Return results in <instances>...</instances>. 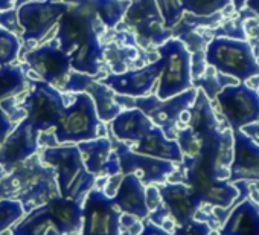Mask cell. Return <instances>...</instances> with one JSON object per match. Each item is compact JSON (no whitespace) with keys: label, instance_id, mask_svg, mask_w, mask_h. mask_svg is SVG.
<instances>
[{"label":"cell","instance_id":"cell-14","mask_svg":"<svg viewBox=\"0 0 259 235\" xmlns=\"http://www.w3.org/2000/svg\"><path fill=\"white\" fill-rule=\"evenodd\" d=\"M25 63L41 81L51 86H63L70 72V55L63 52L57 40L49 42L25 55Z\"/></svg>","mask_w":259,"mask_h":235},{"label":"cell","instance_id":"cell-17","mask_svg":"<svg viewBox=\"0 0 259 235\" xmlns=\"http://www.w3.org/2000/svg\"><path fill=\"white\" fill-rule=\"evenodd\" d=\"M38 136L40 133L28 123L26 118H23L0 145V168L8 174L14 167L37 154L40 148Z\"/></svg>","mask_w":259,"mask_h":235},{"label":"cell","instance_id":"cell-31","mask_svg":"<svg viewBox=\"0 0 259 235\" xmlns=\"http://www.w3.org/2000/svg\"><path fill=\"white\" fill-rule=\"evenodd\" d=\"M20 40L16 34L0 28V66H8L19 58Z\"/></svg>","mask_w":259,"mask_h":235},{"label":"cell","instance_id":"cell-43","mask_svg":"<svg viewBox=\"0 0 259 235\" xmlns=\"http://www.w3.org/2000/svg\"><path fill=\"white\" fill-rule=\"evenodd\" d=\"M241 130H242V133L245 136H248L253 142H256L259 145V123L257 121L256 123H251L248 126H244Z\"/></svg>","mask_w":259,"mask_h":235},{"label":"cell","instance_id":"cell-15","mask_svg":"<svg viewBox=\"0 0 259 235\" xmlns=\"http://www.w3.org/2000/svg\"><path fill=\"white\" fill-rule=\"evenodd\" d=\"M67 81L61 86L63 92H72V93H87L96 108V114L101 123H111L114 118L122 111V108L114 102V92L102 84L101 81H96L95 76L79 73V72H69Z\"/></svg>","mask_w":259,"mask_h":235},{"label":"cell","instance_id":"cell-18","mask_svg":"<svg viewBox=\"0 0 259 235\" xmlns=\"http://www.w3.org/2000/svg\"><path fill=\"white\" fill-rule=\"evenodd\" d=\"M159 188L163 205L168 208L171 218L177 226L194 220L195 212L201 208L200 200L192 192L191 186L185 183H162Z\"/></svg>","mask_w":259,"mask_h":235},{"label":"cell","instance_id":"cell-44","mask_svg":"<svg viewBox=\"0 0 259 235\" xmlns=\"http://www.w3.org/2000/svg\"><path fill=\"white\" fill-rule=\"evenodd\" d=\"M49 2H64L67 5H84V4H89L92 0H49Z\"/></svg>","mask_w":259,"mask_h":235},{"label":"cell","instance_id":"cell-42","mask_svg":"<svg viewBox=\"0 0 259 235\" xmlns=\"http://www.w3.org/2000/svg\"><path fill=\"white\" fill-rule=\"evenodd\" d=\"M139 235H172L169 232H166L165 229H162L160 226L151 223L150 220L144 223V227H142V232Z\"/></svg>","mask_w":259,"mask_h":235},{"label":"cell","instance_id":"cell-35","mask_svg":"<svg viewBox=\"0 0 259 235\" xmlns=\"http://www.w3.org/2000/svg\"><path fill=\"white\" fill-rule=\"evenodd\" d=\"M212 227L206 221L200 220H191L186 224L177 226L174 230V235H210Z\"/></svg>","mask_w":259,"mask_h":235},{"label":"cell","instance_id":"cell-2","mask_svg":"<svg viewBox=\"0 0 259 235\" xmlns=\"http://www.w3.org/2000/svg\"><path fill=\"white\" fill-rule=\"evenodd\" d=\"M40 159L43 164L54 168L58 194L82 205L89 191L95 188L96 176L85 170L78 147H48L43 150Z\"/></svg>","mask_w":259,"mask_h":235},{"label":"cell","instance_id":"cell-5","mask_svg":"<svg viewBox=\"0 0 259 235\" xmlns=\"http://www.w3.org/2000/svg\"><path fill=\"white\" fill-rule=\"evenodd\" d=\"M157 54L165 58L157 89L159 99H168L192 87L191 55L180 40H168L157 48Z\"/></svg>","mask_w":259,"mask_h":235},{"label":"cell","instance_id":"cell-4","mask_svg":"<svg viewBox=\"0 0 259 235\" xmlns=\"http://www.w3.org/2000/svg\"><path fill=\"white\" fill-rule=\"evenodd\" d=\"M31 81V92L23 99L20 107L26 111L28 123L38 132L55 129L66 108L64 96L58 89L45 81Z\"/></svg>","mask_w":259,"mask_h":235},{"label":"cell","instance_id":"cell-29","mask_svg":"<svg viewBox=\"0 0 259 235\" xmlns=\"http://www.w3.org/2000/svg\"><path fill=\"white\" fill-rule=\"evenodd\" d=\"M13 235H46L49 229H55L43 205L28 212V215L16 226L10 227Z\"/></svg>","mask_w":259,"mask_h":235},{"label":"cell","instance_id":"cell-3","mask_svg":"<svg viewBox=\"0 0 259 235\" xmlns=\"http://www.w3.org/2000/svg\"><path fill=\"white\" fill-rule=\"evenodd\" d=\"M104 132L92 98L87 93H73L72 104L66 105L54 129V136L58 144L64 145L104 138Z\"/></svg>","mask_w":259,"mask_h":235},{"label":"cell","instance_id":"cell-1","mask_svg":"<svg viewBox=\"0 0 259 235\" xmlns=\"http://www.w3.org/2000/svg\"><path fill=\"white\" fill-rule=\"evenodd\" d=\"M55 195H60L55 171L43 164L37 154L14 167L8 176L0 180V199L20 202L26 214Z\"/></svg>","mask_w":259,"mask_h":235},{"label":"cell","instance_id":"cell-6","mask_svg":"<svg viewBox=\"0 0 259 235\" xmlns=\"http://www.w3.org/2000/svg\"><path fill=\"white\" fill-rule=\"evenodd\" d=\"M123 26L133 31L136 42L144 48L162 46L172 37V31L163 26L156 0H130Z\"/></svg>","mask_w":259,"mask_h":235},{"label":"cell","instance_id":"cell-9","mask_svg":"<svg viewBox=\"0 0 259 235\" xmlns=\"http://www.w3.org/2000/svg\"><path fill=\"white\" fill-rule=\"evenodd\" d=\"M114 153L117 154L120 174H136L141 182L148 186L153 183H165V180L176 171V164L145 154H139L130 148L128 144L117 141L114 136L110 139Z\"/></svg>","mask_w":259,"mask_h":235},{"label":"cell","instance_id":"cell-8","mask_svg":"<svg viewBox=\"0 0 259 235\" xmlns=\"http://www.w3.org/2000/svg\"><path fill=\"white\" fill-rule=\"evenodd\" d=\"M206 63L215 70L235 76L236 80H247L259 73L250 48L245 43H238L226 38L213 40L206 52Z\"/></svg>","mask_w":259,"mask_h":235},{"label":"cell","instance_id":"cell-39","mask_svg":"<svg viewBox=\"0 0 259 235\" xmlns=\"http://www.w3.org/2000/svg\"><path fill=\"white\" fill-rule=\"evenodd\" d=\"M14 123L10 120V116L2 110L0 107V145L4 144V141L8 138V135L14 130Z\"/></svg>","mask_w":259,"mask_h":235},{"label":"cell","instance_id":"cell-41","mask_svg":"<svg viewBox=\"0 0 259 235\" xmlns=\"http://www.w3.org/2000/svg\"><path fill=\"white\" fill-rule=\"evenodd\" d=\"M122 177H123V174H116V176H111V177L107 179V185H105V189H104V194H105L107 197L111 199V197L114 195V192H116V189H117V186H119Z\"/></svg>","mask_w":259,"mask_h":235},{"label":"cell","instance_id":"cell-16","mask_svg":"<svg viewBox=\"0 0 259 235\" xmlns=\"http://www.w3.org/2000/svg\"><path fill=\"white\" fill-rule=\"evenodd\" d=\"M96 13L93 4L70 5V8L58 20V32L55 40L63 52L72 54L73 49L90 34L95 32L93 23L96 20Z\"/></svg>","mask_w":259,"mask_h":235},{"label":"cell","instance_id":"cell-33","mask_svg":"<svg viewBox=\"0 0 259 235\" xmlns=\"http://www.w3.org/2000/svg\"><path fill=\"white\" fill-rule=\"evenodd\" d=\"M156 4L163 19L165 29H172L174 26H177L183 16L180 0H156Z\"/></svg>","mask_w":259,"mask_h":235},{"label":"cell","instance_id":"cell-11","mask_svg":"<svg viewBox=\"0 0 259 235\" xmlns=\"http://www.w3.org/2000/svg\"><path fill=\"white\" fill-rule=\"evenodd\" d=\"M122 212L102 189H90L82 202V226L79 235H120Z\"/></svg>","mask_w":259,"mask_h":235},{"label":"cell","instance_id":"cell-20","mask_svg":"<svg viewBox=\"0 0 259 235\" xmlns=\"http://www.w3.org/2000/svg\"><path fill=\"white\" fill-rule=\"evenodd\" d=\"M145 188L136 174H125L111 200L120 212L145 220L150 215L145 203Z\"/></svg>","mask_w":259,"mask_h":235},{"label":"cell","instance_id":"cell-48","mask_svg":"<svg viewBox=\"0 0 259 235\" xmlns=\"http://www.w3.org/2000/svg\"><path fill=\"white\" fill-rule=\"evenodd\" d=\"M210 235H218V232H213V230H212V232H210Z\"/></svg>","mask_w":259,"mask_h":235},{"label":"cell","instance_id":"cell-26","mask_svg":"<svg viewBox=\"0 0 259 235\" xmlns=\"http://www.w3.org/2000/svg\"><path fill=\"white\" fill-rule=\"evenodd\" d=\"M76 147L82 156V162H84L85 170L96 177L98 176L102 177L104 171H105L107 161L111 154V148H113L111 141L104 136V138H96L92 141L78 142Z\"/></svg>","mask_w":259,"mask_h":235},{"label":"cell","instance_id":"cell-23","mask_svg":"<svg viewBox=\"0 0 259 235\" xmlns=\"http://www.w3.org/2000/svg\"><path fill=\"white\" fill-rule=\"evenodd\" d=\"M133 151L163 161H169L172 164H182L183 153L177 144V141L168 139L159 127H153L148 130L136 144L130 145Z\"/></svg>","mask_w":259,"mask_h":235},{"label":"cell","instance_id":"cell-22","mask_svg":"<svg viewBox=\"0 0 259 235\" xmlns=\"http://www.w3.org/2000/svg\"><path fill=\"white\" fill-rule=\"evenodd\" d=\"M153 127L154 124L144 111L139 108H128L122 110L111 121L110 133H113L117 141L133 145Z\"/></svg>","mask_w":259,"mask_h":235},{"label":"cell","instance_id":"cell-36","mask_svg":"<svg viewBox=\"0 0 259 235\" xmlns=\"http://www.w3.org/2000/svg\"><path fill=\"white\" fill-rule=\"evenodd\" d=\"M142 227L144 224L135 215H130V214L120 215V220H119L120 235H139L142 232Z\"/></svg>","mask_w":259,"mask_h":235},{"label":"cell","instance_id":"cell-24","mask_svg":"<svg viewBox=\"0 0 259 235\" xmlns=\"http://www.w3.org/2000/svg\"><path fill=\"white\" fill-rule=\"evenodd\" d=\"M102 55L104 45L99 42L96 32H90L70 54V69L79 73L95 76V80H98L99 76H102L99 73Z\"/></svg>","mask_w":259,"mask_h":235},{"label":"cell","instance_id":"cell-34","mask_svg":"<svg viewBox=\"0 0 259 235\" xmlns=\"http://www.w3.org/2000/svg\"><path fill=\"white\" fill-rule=\"evenodd\" d=\"M180 4L183 11L204 17L221 10L227 4V0H180Z\"/></svg>","mask_w":259,"mask_h":235},{"label":"cell","instance_id":"cell-28","mask_svg":"<svg viewBox=\"0 0 259 235\" xmlns=\"http://www.w3.org/2000/svg\"><path fill=\"white\" fill-rule=\"evenodd\" d=\"M95 13L107 29H114L123 19L130 0H92Z\"/></svg>","mask_w":259,"mask_h":235},{"label":"cell","instance_id":"cell-49","mask_svg":"<svg viewBox=\"0 0 259 235\" xmlns=\"http://www.w3.org/2000/svg\"><path fill=\"white\" fill-rule=\"evenodd\" d=\"M34 2H43V0H34Z\"/></svg>","mask_w":259,"mask_h":235},{"label":"cell","instance_id":"cell-30","mask_svg":"<svg viewBox=\"0 0 259 235\" xmlns=\"http://www.w3.org/2000/svg\"><path fill=\"white\" fill-rule=\"evenodd\" d=\"M114 73L126 72L128 66H132L139 57V51L135 46H122L117 43L104 45V55Z\"/></svg>","mask_w":259,"mask_h":235},{"label":"cell","instance_id":"cell-21","mask_svg":"<svg viewBox=\"0 0 259 235\" xmlns=\"http://www.w3.org/2000/svg\"><path fill=\"white\" fill-rule=\"evenodd\" d=\"M48 212L55 230L60 235H73L81 230L82 226V205L64 199L61 195H55L49 199L43 205Z\"/></svg>","mask_w":259,"mask_h":235},{"label":"cell","instance_id":"cell-13","mask_svg":"<svg viewBox=\"0 0 259 235\" xmlns=\"http://www.w3.org/2000/svg\"><path fill=\"white\" fill-rule=\"evenodd\" d=\"M163 66H165V58L159 55L157 60L145 64L141 69L126 70L123 73L105 75L101 80V83L110 87L116 95H125L132 98L147 96L153 90L156 81L160 78Z\"/></svg>","mask_w":259,"mask_h":235},{"label":"cell","instance_id":"cell-25","mask_svg":"<svg viewBox=\"0 0 259 235\" xmlns=\"http://www.w3.org/2000/svg\"><path fill=\"white\" fill-rule=\"evenodd\" d=\"M218 235H259V206L250 199L238 203Z\"/></svg>","mask_w":259,"mask_h":235},{"label":"cell","instance_id":"cell-37","mask_svg":"<svg viewBox=\"0 0 259 235\" xmlns=\"http://www.w3.org/2000/svg\"><path fill=\"white\" fill-rule=\"evenodd\" d=\"M0 28H4L10 32H22V28L19 25L17 19V10L11 8L7 11H0Z\"/></svg>","mask_w":259,"mask_h":235},{"label":"cell","instance_id":"cell-40","mask_svg":"<svg viewBox=\"0 0 259 235\" xmlns=\"http://www.w3.org/2000/svg\"><path fill=\"white\" fill-rule=\"evenodd\" d=\"M171 215H169V211H168V208L165 206V205H162L160 208H157L156 211H153V212H150V215H148V220L151 221V223H154V224H157V226H162V223L166 220V218H169Z\"/></svg>","mask_w":259,"mask_h":235},{"label":"cell","instance_id":"cell-27","mask_svg":"<svg viewBox=\"0 0 259 235\" xmlns=\"http://www.w3.org/2000/svg\"><path fill=\"white\" fill-rule=\"evenodd\" d=\"M26 73L22 66H0V101L14 98L26 89Z\"/></svg>","mask_w":259,"mask_h":235},{"label":"cell","instance_id":"cell-12","mask_svg":"<svg viewBox=\"0 0 259 235\" xmlns=\"http://www.w3.org/2000/svg\"><path fill=\"white\" fill-rule=\"evenodd\" d=\"M221 111L236 132L259 121V95L245 86H227L218 95Z\"/></svg>","mask_w":259,"mask_h":235},{"label":"cell","instance_id":"cell-7","mask_svg":"<svg viewBox=\"0 0 259 235\" xmlns=\"http://www.w3.org/2000/svg\"><path fill=\"white\" fill-rule=\"evenodd\" d=\"M195 96L197 90L192 87L168 99H159L157 95H148L135 98V108L144 111L151 120V123L159 127L168 139L176 141V130L180 116L194 104Z\"/></svg>","mask_w":259,"mask_h":235},{"label":"cell","instance_id":"cell-38","mask_svg":"<svg viewBox=\"0 0 259 235\" xmlns=\"http://www.w3.org/2000/svg\"><path fill=\"white\" fill-rule=\"evenodd\" d=\"M145 203H147V208L150 212L156 211L157 208H160L163 205L162 202V197H160V192H159V188L154 186V185H148L145 188Z\"/></svg>","mask_w":259,"mask_h":235},{"label":"cell","instance_id":"cell-32","mask_svg":"<svg viewBox=\"0 0 259 235\" xmlns=\"http://www.w3.org/2000/svg\"><path fill=\"white\" fill-rule=\"evenodd\" d=\"M25 211L17 200L0 199V233L10 229L16 221L23 217Z\"/></svg>","mask_w":259,"mask_h":235},{"label":"cell","instance_id":"cell-46","mask_svg":"<svg viewBox=\"0 0 259 235\" xmlns=\"http://www.w3.org/2000/svg\"><path fill=\"white\" fill-rule=\"evenodd\" d=\"M5 176H7V173H5V171H4L2 168H0V180H2V179H4Z\"/></svg>","mask_w":259,"mask_h":235},{"label":"cell","instance_id":"cell-47","mask_svg":"<svg viewBox=\"0 0 259 235\" xmlns=\"http://www.w3.org/2000/svg\"><path fill=\"white\" fill-rule=\"evenodd\" d=\"M0 235H13V233H11V229H7V230H4L2 233H0Z\"/></svg>","mask_w":259,"mask_h":235},{"label":"cell","instance_id":"cell-19","mask_svg":"<svg viewBox=\"0 0 259 235\" xmlns=\"http://www.w3.org/2000/svg\"><path fill=\"white\" fill-rule=\"evenodd\" d=\"M230 180L259 182V145L241 130L235 132Z\"/></svg>","mask_w":259,"mask_h":235},{"label":"cell","instance_id":"cell-45","mask_svg":"<svg viewBox=\"0 0 259 235\" xmlns=\"http://www.w3.org/2000/svg\"><path fill=\"white\" fill-rule=\"evenodd\" d=\"M14 0H0V11H7L13 8Z\"/></svg>","mask_w":259,"mask_h":235},{"label":"cell","instance_id":"cell-10","mask_svg":"<svg viewBox=\"0 0 259 235\" xmlns=\"http://www.w3.org/2000/svg\"><path fill=\"white\" fill-rule=\"evenodd\" d=\"M70 8L64 2H26L17 8V19L22 28V38L25 43H35L43 40L48 32L58 23L60 17Z\"/></svg>","mask_w":259,"mask_h":235}]
</instances>
